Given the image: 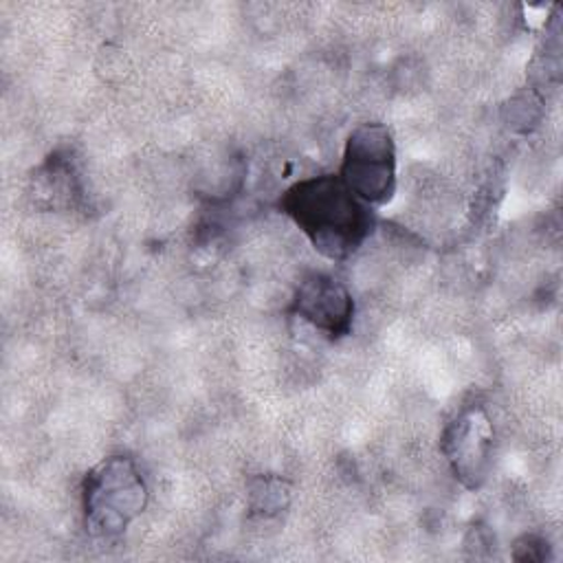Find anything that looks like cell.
<instances>
[{
    "instance_id": "cell-2",
    "label": "cell",
    "mask_w": 563,
    "mask_h": 563,
    "mask_svg": "<svg viewBox=\"0 0 563 563\" xmlns=\"http://www.w3.org/2000/svg\"><path fill=\"white\" fill-rule=\"evenodd\" d=\"M81 497L88 530L99 537H114L143 512L147 486L132 457L112 455L86 475Z\"/></svg>"
},
{
    "instance_id": "cell-5",
    "label": "cell",
    "mask_w": 563,
    "mask_h": 563,
    "mask_svg": "<svg viewBox=\"0 0 563 563\" xmlns=\"http://www.w3.org/2000/svg\"><path fill=\"white\" fill-rule=\"evenodd\" d=\"M490 442V420L482 409H466L449 424L442 449L451 460L455 475L468 486H477L484 477Z\"/></svg>"
},
{
    "instance_id": "cell-1",
    "label": "cell",
    "mask_w": 563,
    "mask_h": 563,
    "mask_svg": "<svg viewBox=\"0 0 563 563\" xmlns=\"http://www.w3.org/2000/svg\"><path fill=\"white\" fill-rule=\"evenodd\" d=\"M279 209L301 229L310 244L339 262L356 253L374 229V216L339 174H321L292 183L279 198Z\"/></svg>"
},
{
    "instance_id": "cell-4",
    "label": "cell",
    "mask_w": 563,
    "mask_h": 563,
    "mask_svg": "<svg viewBox=\"0 0 563 563\" xmlns=\"http://www.w3.org/2000/svg\"><path fill=\"white\" fill-rule=\"evenodd\" d=\"M290 310L330 339H341L352 332L354 299L350 290L328 273L306 275L295 290Z\"/></svg>"
},
{
    "instance_id": "cell-6",
    "label": "cell",
    "mask_w": 563,
    "mask_h": 563,
    "mask_svg": "<svg viewBox=\"0 0 563 563\" xmlns=\"http://www.w3.org/2000/svg\"><path fill=\"white\" fill-rule=\"evenodd\" d=\"M249 497H251V508L255 512L271 515L282 510L288 504V488L277 477H257L251 484Z\"/></svg>"
},
{
    "instance_id": "cell-3",
    "label": "cell",
    "mask_w": 563,
    "mask_h": 563,
    "mask_svg": "<svg viewBox=\"0 0 563 563\" xmlns=\"http://www.w3.org/2000/svg\"><path fill=\"white\" fill-rule=\"evenodd\" d=\"M339 178L365 205H385L396 191V145L383 123H361L345 141Z\"/></svg>"
}]
</instances>
